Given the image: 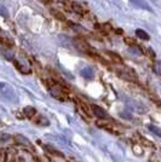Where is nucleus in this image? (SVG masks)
I'll use <instances>...</instances> for the list:
<instances>
[{"mask_svg":"<svg viewBox=\"0 0 161 162\" xmlns=\"http://www.w3.org/2000/svg\"><path fill=\"white\" fill-rule=\"evenodd\" d=\"M91 110H92V113H93V114H94L98 119H102V120H108L109 119V115L107 114V111H105L103 108H101V107L96 105V104H92Z\"/></svg>","mask_w":161,"mask_h":162,"instance_id":"f03ea898","label":"nucleus"},{"mask_svg":"<svg viewBox=\"0 0 161 162\" xmlns=\"http://www.w3.org/2000/svg\"><path fill=\"white\" fill-rule=\"evenodd\" d=\"M13 137H11L10 134H6V133H2L0 134V141H9L10 139H12Z\"/></svg>","mask_w":161,"mask_h":162,"instance_id":"4be33fe9","label":"nucleus"},{"mask_svg":"<svg viewBox=\"0 0 161 162\" xmlns=\"http://www.w3.org/2000/svg\"><path fill=\"white\" fill-rule=\"evenodd\" d=\"M73 10L75 11V12H78L79 15H85L84 7H81L79 4H73Z\"/></svg>","mask_w":161,"mask_h":162,"instance_id":"a211bd4d","label":"nucleus"},{"mask_svg":"<svg viewBox=\"0 0 161 162\" xmlns=\"http://www.w3.org/2000/svg\"><path fill=\"white\" fill-rule=\"evenodd\" d=\"M23 114H24L25 118L32 119V118H34L35 115H36V109L33 108V107H25V108L23 109Z\"/></svg>","mask_w":161,"mask_h":162,"instance_id":"1a4fd4ad","label":"nucleus"},{"mask_svg":"<svg viewBox=\"0 0 161 162\" xmlns=\"http://www.w3.org/2000/svg\"><path fill=\"white\" fill-rule=\"evenodd\" d=\"M33 121H34V123L40 125V126H48V120L46 119V118H44V116H38Z\"/></svg>","mask_w":161,"mask_h":162,"instance_id":"ddd939ff","label":"nucleus"},{"mask_svg":"<svg viewBox=\"0 0 161 162\" xmlns=\"http://www.w3.org/2000/svg\"><path fill=\"white\" fill-rule=\"evenodd\" d=\"M132 150L135 151V154L136 155H142L143 154V149H142V145H139V144H135L133 146H132Z\"/></svg>","mask_w":161,"mask_h":162,"instance_id":"6ab92c4d","label":"nucleus"},{"mask_svg":"<svg viewBox=\"0 0 161 162\" xmlns=\"http://www.w3.org/2000/svg\"><path fill=\"white\" fill-rule=\"evenodd\" d=\"M45 157H46V159H47V160H48V162H53V160H52V157H51V156H50L48 154H46V155H45Z\"/></svg>","mask_w":161,"mask_h":162,"instance_id":"a878e982","label":"nucleus"},{"mask_svg":"<svg viewBox=\"0 0 161 162\" xmlns=\"http://www.w3.org/2000/svg\"><path fill=\"white\" fill-rule=\"evenodd\" d=\"M9 162H17V156H13V157H10Z\"/></svg>","mask_w":161,"mask_h":162,"instance_id":"bb28decb","label":"nucleus"},{"mask_svg":"<svg viewBox=\"0 0 161 162\" xmlns=\"http://www.w3.org/2000/svg\"><path fill=\"white\" fill-rule=\"evenodd\" d=\"M2 53H4V56H5L9 61H12V59H13V53L10 52V51H6V50H5V51H2Z\"/></svg>","mask_w":161,"mask_h":162,"instance_id":"b1692460","label":"nucleus"},{"mask_svg":"<svg viewBox=\"0 0 161 162\" xmlns=\"http://www.w3.org/2000/svg\"><path fill=\"white\" fill-rule=\"evenodd\" d=\"M126 70L127 72L119 70V75L121 76V77H124V79H126V80H128V81L136 80V74H135V72L131 70V69H128V68H126Z\"/></svg>","mask_w":161,"mask_h":162,"instance_id":"6e6552de","label":"nucleus"},{"mask_svg":"<svg viewBox=\"0 0 161 162\" xmlns=\"http://www.w3.org/2000/svg\"><path fill=\"white\" fill-rule=\"evenodd\" d=\"M0 16H2V17H7V16H9V10H7L6 6L2 5L1 2H0Z\"/></svg>","mask_w":161,"mask_h":162,"instance_id":"f3484780","label":"nucleus"},{"mask_svg":"<svg viewBox=\"0 0 161 162\" xmlns=\"http://www.w3.org/2000/svg\"><path fill=\"white\" fill-rule=\"evenodd\" d=\"M59 1H68V0H59Z\"/></svg>","mask_w":161,"mask_h":162,"instance_id":"cd10ccee","label":"nucleus"},{"mask_svg":"<svg viewBox=\"0 0 161 162\" xmlns=\"http://www.w3.org/2000/svg\"><path fill=\"white\" fill-rule=\"evenodd\" d=\"M149 130L154 133V134H156L158 137H160L161 138V128L159 127H156V126H154V125H150L149 126Z\"/></svg>","mask_w":161,"mask_h":162,"instance_id":"aec40b11","label":"nucleus"},{"mask_svg":"<svg viewBox=\"0 0 161 162\" xmlns=\"http://www.w3.org/2000/svg\"><path fill=\"white\" fill-rule=\"evenodd\" d=\"M132 5L137 9H142V10H147V11H151V7L148 5V2L145 0H131Z\"/></svg>","mask_w":161,"mask_h":162,"instance_id":"423d86ee","label":"nucleus"},{"mask_svg":"<svg viewBox=\"0 0 161 162\" xmlns=\"http://www.w3.org/2000/svg\"><path fill=\"white\" fill-rule=\"evenodd\" d=\"M50 93L52 97H55L56 99L59 100H66L67 99V93L64 91V88L62 87V85L59 84H53L52 86L50 87Z\"/></svg>","mask_w":161,"mask_h":162,"instance_id":"f257e3e1","label":"nucleus"},{"mask_svg":"<svg viewBox=\"0 0 161 162\" xmlns=\"http://www.w3.org/2000/svg\"><path fill=\"white\" fill-rule=\"evenodd\" d=\"M136 35H137L139 39H142V40H149V35L144 30H142V29H137L136 30Z\"/></svg>","mask_w":161,"mask_h":162,"instance_id":"4468645a","label":"nucleus"},{"mask_svg":"<svg viewBox=\"0 0 161 162\" xmlns=\"http://www.w3.org/2000/svg\"><path fill=\"white\" fill-rule=\"evenodd\" d=\"M13 141L16 144H20V145H23V146H28V148H32L33 149V146H32V144H30V141L28 138H25L24 136H21V134H16V136H13Z\"/></svg>","mask_w":161,"mask_h":162,"instance_id":"20e7f679","label":"nucleus"},{"mask_svg":"<svg viewBox=\"0 0 161 162\" xmlns=\"http://www.w3.org/2000/svg\"><path fill=\"white\" fill-rule=\"evenodd\" d=\"M15 65L20 69V72L23 73V74H29L30 73V69H29V67L28 65H24V64H21L18 61H15Z\"/></svg>","mask_w":161,"mask_h":162,"instance_id":"9b49d317","label":"nucleus"},{"mask_svg":"<svg viewBox=\"0 0 161 162\" xmlns=\"http://www.w3.org/2000/svg\"><path fill=\"white\" fill-rule=\"evenodd\" d=\"M0 93L4 95L5 97L10 98V99H12V98L15 97L13 90L7 84H5V82H0Z\"/></svg>","mask_w":161,"mask_h":162,"instance_id":"7ed1b4c3","label":"nucleus"},{"mask_svg":"<svg viewBox=\"0 0 161 162\" xmlns=\"http://www.w3.org/2000/svg\"><path fill=\"white\" fill-rule=\"evenodd\" d=\"M153 70L155 72L156 75L161 76V61H158V62L154 63V65H153Z\"/></svg>","mask_w":161,"mask_h":162,"instance_id":"dca6fc26","label":"nucleus"},{"mask_svg":"<svg viewBox=\"0 0 161 162\" xmlns=\"http://www.w3.org/2000/svg\"><path fill=\"white\" fill-rule=\"evenodd\" d=\"M139 141H140V145L143 144V145H145V146H148V148H153V146H154V144H153L151 141H148V139H145V138H143V137H142Z\"/></svg>","mask_w":161,"mask_h":162,"instance_id":"412c9836","label":"nucleus"},{"mask_svg":"<svg viewBox=\"0 0 161 162\" xmlns=\"http://www.w3.org/2000/svg\"><path fill=\"white\" fill-rule=\"evenodd\" d=\"M10 155L6 149H0V162H9Z\"/></svg>","mask_w":161,"mask_h":162,"instance_id":"f8f14e48","label":"nucleus"},{"mask_svg":"<svg viewBox=\"0 0 161 162\" xmlns=\"http://www.w3.org/2000/svg\"><path fill=\"white\" fill-rule=\"evenodd\" d=\"M81 75L84 76L85 79H89V80H91L92 77H93V69L90 68V67H86V68H84L82 70H81Z\"/></svg>","mask_w":161,"mask_h":162,"instance_id":"9d476101","label":"nucleus"},{"mask_svg":"<svg viewBox=\"0 0 161 162\" xmlns=\"http://www.w3.org/2000/svg\"><path fill=\"white\" fill-rule=\"evenodd\" d=\"M79 105H80L81 110L85 113V115H87V116H91V111H90V109H89V107L84 103V102H81V100H79Z\"/></svg>","mask_w":161,"mask_h":162,"instance_id":"2eb2a0df","label":"nucleus"},{"mask_svg":"<svg viewBox=\"0 0 161 162\" xmlns=\"http://www.w3.org/2000/svg\"><path fill=\"white\" fill-rule=\"evenodd\" d=\"M109 56L112 57V59H114L116 63H121L122 62V59H121V57L120 56H117V54L115 53H112V52H109Z\"/></svg>","mask_w":161,"mask_h":162,"instance_id":"5701e85b","label":"nucleus"},{"mask_svg":"<svg viewBox=\"0 0 161 162\" xmlns=\"http://www.w3.org/2000/svg\"><path fill=\"white\" fill-rule=\"evenodd\" d=\"M75 45H76V47L82 51V52H89V51H91V47H90V45L86 43L85 40H82V39H75Z\"/></svg>","mask_w":161,"mask_h":162,"instance_id":"0eeeda50","label":"nucleus"},{"mask_svg":"<svg viewBox=\"0 0 161 162\" xmlns=\"http://www.w3.org/2000/svg\"><path fill=\"white\" fill-rule=\"evenodd\" d=\"M125 41H126L128 45H132V46L135 45V40H133V39H130V38H125Z\"/></svg>","mask_w":161,"mask_h":162,"instance_id":"393cba45","label":"nucleus"},{"mask_svg":"<svg viewBox=\"0 0 161 162\" xmlns=\"http://www.w3.org/2000/svg\"><path fill=\"white\" fill-rule=\"evenodd\" d=\"M43 149H44L48 155H52V156H56V157H62V159H64V155L59 151V150H57L56 148L51 146V145H43Z\"/></svg>","mask_w":161,"mask_h":162,"instance_id":"39448f33","label":"nucleus"}]
</instances>
